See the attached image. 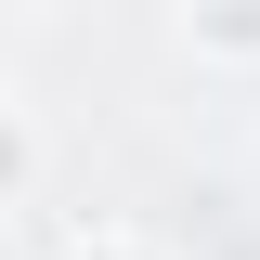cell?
<instances>
[{"instance_id":"3957f363","label":"cell","mask_w":260,"mask_h":260,"mask_svg":"<svg viewBox=\"0 0 260 260\" xmlns=\"http://www.w3.org/2000/svg\"><path fill=\"white\" fill-rule=\"evenodd\" d=\"M65 260H156L143 234H91V247H65Z\"/></svg>"},{"instance_id":"277c9868","label":"cell","mask_w":260,"mask_h":260,"mask_svg":"<svg viewBox=\"0 0 260 260\" xmlns=\"http://www.w3.org/2000/svg\"><path fill=\"white\" fill-rule=\"evenodd\" d=\"M0 260H13V234H0Z\"/></svg>"},{"instance_id":"7a4b0ae2","label":"cell","mask_w":260,"mask_h":260,"mask_svg":"<svg viewBox=\"0 0 260 260\" xmlns=\"http://www.w3.org/2000/svg\"><path fill=\"white\" fill-rule=\"evenodd\" d=\"M26 169H39V130L13 117V104H0V208H13V195H26Z\"/></svg>"},{"instance_id":"6da1fadb","label":"cell","mask_w":260,"mask_h":260,"mask_svg":"<svg viewBox=\"0 0 260 260\" xmlns=\"http://www.w3.org/2000/svg\"><path fill=\"white\" fill-rule=\"evenodd\" d=\"M182 39H195V52H221V65H260V13H195Z\"/></svg>"}]
</instances>
